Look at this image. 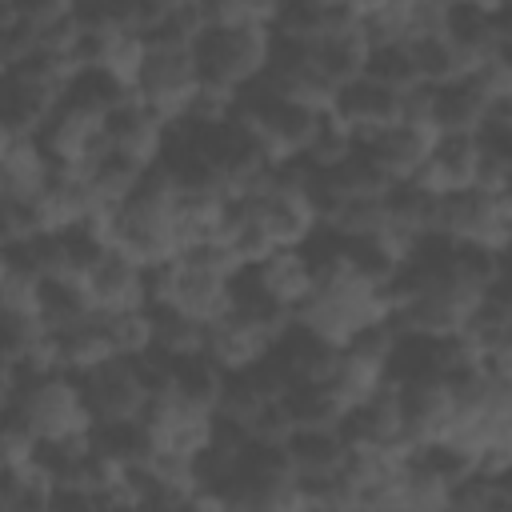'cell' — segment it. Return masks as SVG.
<instances>
[{
	"label": "cell",
	"instance_id": "12",
	"mask_svg": "<svg viewBox=\"0 0 512 512\" xmlns=\"http://www.w3.org/2000/svg\"><path fill=\"white\" fill-rule=\"evenodd\" d=\"M92 312H124V308H144V264L132 256L108 248L84 276H80Z\"/></svg>",
	"mask_w": 512,
	"mask_h": 512
},
{
	"label": "cell",
	"instance_id": "24",
	"mask_svg": "<svg viewBox=\"0 0 512 512\" xmlns=\"http://www.w3.org/2000/svg\"><path fill=\"white\" fill-rule=\"evenodd\" d=\"M128 96H132V84H128L124 76L100 68V64H80V68H72L68 80H64V88H60V100H68V104H76V108H88V112H96V116L112 112V108L124 104Z\"/></svg>",
	"mask_w": 512,
	"mask_h": 512
},
{
	"label": "cell",
	"instance_id": "4",
	"mask_svg": "<svg viewBox=\"0 0 512 512\" xmlns=\"http://www.w3.org/2000/svg\"><path fill=\"white\" fill-rule=\"evenodd\" d=\"M432 232L460 240V244H480V248H508L512 232V196L508 192H488L480 184L440 192L436 196V220Z\"/></svg>",
	"mask_w": 512,
	"mask_h": 512
},
{
	"label": "cell",
	"instance_id": "29",
	"mask_svg": "<svg viewBox=\"0 0 512 512\" xmlns=\"http://www.w3.org/2000/svg\"><path fill=\"white\" fill-rule=\"evenodd\" d=\"M152 324V348L164 356H184L204 348V320L172 308V304H144Z\"/></svg>",
	"mask_w": 512,
	"mask_h": 512
},
{
	"label": "cell",
	"instance_id": "13",
	"mask_svg": "<svg viewBox=\"0 0 512 512\" xmlns=\"http://www.w3.org/2000/svg\"><path fill=\"white\" fill-rule=\"evenodd\" d=\"M168 136V120L156 116L152 108H144L136 96H128L124 104H116L112 112H104V144L140 160V164H156L160 148Z\"/></svg>",
	"mask_w": 512,
	"mask_h": 512
},
{
	"label": "cell",
	"instance_id": "35",
	"mask_svg": "<svg viewBox=\"0 0 512 512\" xmlns=\"http://www.w3.org/2000/svg\"><path fill=\"white\" fill-rule=\"evenodd\" d=\"M344 4H348V8L356 12V16H364V12H372V8H380L384 0H344Z\"/></svg>",
	"mask_w": 512,
	"mask_h": 512
},
{
	"label": "cell",
	"instance_id": "27",
	"mask_svg": "<svg viewBox=\"0 0 512 512\" xmlns=\"http://www.w3.org/2000/svg\"><path fill=\"white\" fill-rule=\"evenodd\" d=\"M276 404L292 428H324V424H336L344 412V404L332 396V388L324 380H292L276 396Z\"/></svg>",
	"mask_w": 512,
	"mask_h": 512
},
{
	"label": "cell",
	"instance_id": "32",
	"mask_svg": "<svg viewBox=\"0 0 512 512\" xmlns=\"http://www.w3.org/2000/svg\"><path fill=\"white\" fill-rule=\"evenodd\" d=\"M40 344H44V328H40L36 316L0 308V364L4 368H12L16 360L32 356Z\"/></svg>",
	"mask_w": 512,
	"mask_h": 512
},
{
	"label": "cell",
	"instance_id": "38",
	"mask_svg": "<svg viewBox=\"0 0 512 512\" xmlns=\"http://www.w3.org/2000/svg\"><path fill=\"white\" fill-rule=\"evenodd\" d=\"M8 140H12V132H8V128H4V120H0V148H4Z\"/></svg>",
	"mask_w": 512,
	"mask_h": 512
},
{
	"label": "cell",
	"instance_id": "37",
	"mask_svg": "<svg viewBox=\"0 0 512 512\" xmlns=\"http://www.w3.org/2000/svg\"><path fill=\"white\" fill-rule=\"evenodd\" d=\"M12 20H16L12 4H8V0H0V28H4V24H12Z\"/></svg>",
	"mask_w": 512,
	"mask_h": 512
},
{
	"label": "cell",
	"instance_id": "2",
	"mask_svg": "<svg viewBox=\"0 0 512 512\" xmlns=\"http://www.w3.org/2000/svg\"><path fill=\"white\" fill-rule=\"evenodd\" d=\"M312 292L304 296V304L292 312V320H300L304 328H312L316 336L332 340L336 348L356 336L364 324L392 316L388 312V296L376 280L360 276L344 256H332L324 264L312 268Z\"/></svg>",
	"mask_w": 512,
	"mask_h": 512
},
{
	"label": "cell",
	"instance_id": "26",
	"mask_svg": "<svg viewBox=\"0 0 512 512\" xmlns=\"http://www.w3.org/2000/svg\"><path fill=\"white\" fill-rule=\"evenodd\" d=\"M284 452H288V460H292L296 472H336L344 464V456H348V444L336 432V424H324V428H288Z\"/></svg>",
	"mask_w": 512,
	"mask_h": 512
},
{
	"label": "cell",
	"instance_id": "22",
	"mask_svg": "<svg viewBox=\"0 0 512 512\" xmlns=\"http://www.w3.org/2000/svg\"><path fill=\"white\" fill-rule=\"evenodd\" d=\"M88 440L96 452H104L108 460H116L120 468L132 464H148L156 456V436L140 416H124V420H100L88 428Z\"/></svg>",
	"mask_w": 512,
	"mask_h": 512
},
{
	"label": "cell",
	"instance_id": "15",
	"mask_svg": "<svg viewBox=\"0 0 512 512\" xmlns=\"http://www.w3.org/2000/svg\"><path fill=\"white\" fill-rule=\"evenodd\" d=\"M272 344V332L236 316V312H220L216 320L204 324V352L224 368V372H240L248 364H256Z\"/></svg>",
	"mask_w": 512,
	"mask_h": 512
},
{
	"label": "cell",
	"instance_id": "39",
	"mask_svg": "<svg viewBox=\"0 0 512 512\" xmlns=\"http://www.w3.org/2000/svg\"><path fill=\"white\" fill-rule=\"evenodd\" d=\"M0 276H4V252H0Z\"/></svg>",
	"mask_w": 512,
	"mask_h": 512
},
{
	"label": "cell",
	"instance_id": "6",
	"mask_svg": "<svg viewBox=\"0 0 512 512\" xmlns=\"http://www.w3.org/2000/svg\"><path fill=\"white\" fill-rule=\"evenodd\" d=\"M200 92V76L188 48H144L132 72V96L164 120L188 112L192 96Z\"/></svg>",
	"mask_w": 512,
	"mask_h": 512
},
{
	"label": "cell",
	"instance_id": "20",
	"mask_svg": "<svg viewBox=\"0 0 512 512\" xmlns=\"http://www.w3.org/2000/svg\"><path fill=\"white\" fill-rule=\"evenodd\" d=\"M88 316H92V304H88V292H84L80 276H72V272L40 276V288H36V320H40L44 332L72 328V324H80Z\"/></svg>",
	"mask_w": 512,
	"mask_h": 512
},
{
	"label": "cell",
	"instance_id": "25",
	"mask_svg": "<svg viewBox=\"0 0 512 512\" xmlns=\"http://www.w3.org/2000/svg\"><path fill=\"white\" fill-rule=\"evenodd\" d=\"M52 92L16 76V72H0V120L12 136H32L40 128V120L52 108Z\"/></svg>",
	"mask_w": 512,
	"mask_h": 512
},
{
	"label": "cell",
	"instance_id": "9",
	"mask_svg": "<svg viewBox=\"0 0 512 512\" xmlns=\"http://www.w3.org/2000/svg\"><path fill=\"white\" fill-rule=\"evenodd\" d=\"M328 112L352 132V136H364V132H376V128H388L400 120V92L396 88H384L376 80H368L364 72L336 84L332 88V100H328Z\"/></svg>",
	"mask_w": 512,
	"mask_h": 512
},
{
	"label": "cell",
	"instance_id": "14",
	"mask_svg": "<svg viewBox=\"0 0 512 512\" xmlns=\"http://www.w3.org/2000/svg\"><path fill=\"white\" fill-rule=\"evenodd\" d=\"M416 184L428 192H456L476 184V140L472 132H440L424 156V164L412 172Z\"/></svg>",
	"mask_w": 512,
	"mask_h": 512
},
{
	"label": "cell",
	"instance_id": "36",
	"mask_svg": "<svg viewBox=\"0 0 512 512\" xmlns=\"http://www.w3.org/2000/svg\"><path fill=\"white\" fill-rule=\"evenodd\" d=\"M8 396H12V376H8V368L0 364V404H4Z\"/></svg>",
	"mask_w": 512,
	"mask_h": 512
},
{
	"label": "cell",
	"instance_id": "23",
	"mask_svg": "<svg viewBox=\"0 0 512 512\" xmlns=\"http://www.w3.org/2000/svg\"><path fill=\"white\" fill-rule=\"evenodd\" d=\"M308 52H312V64L316 72L336 88L352 76L364 72V52H368V40L360 32V24L352 28H340V32H324L316 40H308Z\"/></svg>",
	"mask_w": 512,
	"mask_h": 512
},
{
	"label": "cell",
	"instance_id": "17",
	"mask_svg": "<svg viewBox=\"0 0 512 512\" xmlns=\"http://www.w3.org/2000/svg\"><path fill=\"white\" fill-rule=\"evenodd\" d=\"M224 388V368L200 348V352H184V356H168V392L176 400H184L196 412H216Z\"/></svg>",
	"mask_w": 512,
	"mask_h": 512
},
{
	"label": "cell",
	"instance_id": "33",
	"mask_svg": "<svg viewBox=\"0 0 512 512\" xmlns=\"http://www.w3.org/2000/svg\"><path fill=\"white\" fill-rule=\"evenodd\" d=\"M36 288H40V276L4 264V276H0V308L36 316Z\"/></svg>",
	"mask_w": 512,
	"mask_h": 512
},
{
	"label": "cell",
	"instance_id": "21",
	"mask_svg": "<svg viewBox=\"0 0 512 512\" xmlns=\"http://www.w3.org/2000/svg\"><path fill=\"white\" fill-rule=\"evenodd\" d=\"M144 168H148V164H140V160H132V156L116 152V148H100V152H92L76 172H80V180L88 184L96 208L104 212V208H112V204L144 176Z\"/></svg>",
	"mask_w": 512,
	"mask_h": 512
},
{
	"label": "cell",
	"instance_id": "8",
	"mask_svg": "<svg viewBox=\"0 0 512 512\" xmlns=\"http://www.w3.org/2000/svg\"><path fill=\"white\" fill-rule=\"evenodd\" d=\"M76 384H80V396H84V408H88L92 424L140 416V408H144V400H148L132 356H108V360L84 368V372L76 376Z\"/></svg>",
	"mask_w": 512,
	"mask_h": 512
},
{
	"label": "cell",
	"instance_id": "18",
	"mask_svg": "<svg viewBox=\"0 0 512 512\" xmlns=\"http://www.w3.org/2000/svg\"><path fill=\"white\" fill-rule=\"evenodd\" d=\"M44 344H48V360H52V368L72 372V376H80L84 368H92V364H100V360L112 356L108 336H104V324H100L96 312H92L88 320L72 324V328L44 332Z\"/></svg>",
	"mask_w": 512,
	"mask_h": 512
},
{
	"label": "cell",
	"instance_id": "31",
	"mask_svg": "<svg viewBox=\"0 0 512 512\" xmlns=\"http://www.w3.org/2000/svg\"><path fill=\"white\" fill-rule=\"evenodd\" d=\"M108 336L112 356H136L144 348H152V324H148V308H124V312H96Z\"/></svg>",
	"mask_w": 512,
	"mask_h": 512
},
{
	"label": "cell",
	"instance_id": "34",
	"mask_svg": "<svg viewBox=\"0 0 512 512\" xmlns=\"http://www.w3.org/2000/svg\"><path fill=\"white\" fill-rule=\"evenodd\" d=\"M8 4H12L16 20L28 28H48L68 16V0H8Z\"/></svg>",
	"mask_w": 512,
	"mask_h": 512
},
{
	"label": "cell",
	"instance_id": "28",
	"mask_svg": "<svg viewBox=\"0 0 512 512\" xmlns=\"http://www.w3.org/2000/svg\"><path fill=\"white\" fill-rule=\"evenodd\" d=\"M412 48V64H416V76L424 84H444V80H460L472 72V56L460 52L444 32H428V36H416L408 40Z\"/></svg>",
	"mask_w": 512,
	"mask_h": 512
},
{
	"label": "cell",
	"instance_id": "10",
	"mask_svg": "<svg viewBox=\"0 0 512 512\" xmlns=\"http://www.w3.org/2000/svg\"><path fill=\"white\" fill-rule=\"evenodd\" d=\"M396 392V412H400V436L404 444H424L440 440L452 424V392L444 380H408L392 384Z\"/></svg>",
	"mask_w": 512,
	"mask_h": 512
},
{
	"label": "cell",
	"instance_id": "1",
	"mask_svg": "<svg viewBox=\"0 0 512 512\" xmlns=\"http://www.w3.org/2000/svg\"><path fill=\"white\" fill-rule=\"evenodd\" d=\"M172 200H176L172 180H168L156 164L144 168V176H140L112 208L100 212L108 244H112L116 252L132 256L136 264L172 260L176 248H180L176 220H172Z\"/></svg>",
	"mask_w": 512,
	"mask_h": 512
},
{
	"label": "cell",
	"instance_id": "30",
	"mask_svg": "<svg viewBox=\"0 0 512 512\" xmlns=\"http://www.w3.org/2000/svg\"><path fill=\"white\" fill-rule=\"evenodd\" d=\"M364 76L376 80V84H384V88H396V92L420 84L416 64H412V48H408L404 40L368 44V52H364Z\"/></svg>",
	"mask_w": 512,
	"mask_h": 512
},
{
	"label": "cell",
	"instance_id": "16",
	"mask_svg": "<svg viewBox=\"0 0 512 512\" xmlns=\"http://www.w3.org/2000/svg\"><path fill=\"white\" fill-rule=\"evenodd\" d=\"M496 100H488L472 76L460 80H444V84H428V128L440 132H476L480 120L488 116Z\"/></svg>",
	"mask_w": 512,
	"mask_h": 512
},
{
	"label": "cell",
	"instance_id": "11",
	"mask_svg": "<svg viewBox=\"0 0 512 512\" xmlns=\"http://www.w3.org/2000/svg\"><path fill=\"white\" fill-rule=\"evenodd\" d=\"M352 140L372 156V164H376L388 180H408V176L424 164V156H428L436 132H432L428 124L396 120V124H388V128H376V132H364V136H352Z\"/></svg>",
	"mask_w": 512,
	"mask_h": 512
},
{
	"label": "cell",
	"instance_id": "19",
	"mask_svg": "<svg viewBox=\"0 0 512 512\" xmlns=\"http://www.w3.org/2000/svg\"><path fill=\"white\" fill-rule=\"evenodd\" d=\"M256 276H260V284L288 308V312H296L300 304H304V296L312 292V264H308V256L300 252V248H272L268 256H260L256 264Z\"/></svg>",
	"mask_w": 512,
	"mask_h": 512
},
{
	"label": "cell",
	"instance_id": "5",
	"mask_svg": "<svg viewBox=\"0 0 512 512\" xmlns=\"http://www.w3.org/2000/svg\"><path fill=\"white\" fill-rule=\"evenodd\" d=\"M12 400L24 408L36 440L40 436H68V432H88L92 428V416L84 408V396H80V384L72 372H40V376H28V380H16L12 384Z\"/></svg>",
	"mask_w": 512,
	"mask_h": 512
},
{
	"label": "cell",
	"instance_id": "3",
	"mask_svg": "<svg viewBox=\"0 0 512 512\" xmlns=\"http://www.w3.org/2000/svg\"><path fill=\"white\" fill-rule=\"evenodd\" d=\"M268 36L264 24H204L188 52L200 76V88L236 96L248 80H256L268 64Z\"/></svg>",
	"mask_w": 512,
	"mask_h": 512
},
{
	"label": "cell",
	"instance_id": "7",
	"mask_svg": "<svg viewBox=\"0 0 512 512\" xmlns=\"http://www.w3.org/2000/svg\"><path fill=\"white\" fill-rule=\"evenodd\" d=\"M32 140L40 144L44 160L60 164V168H80L92 152L108 148L104 144V116H96L88 108H76L60 96L52 100V108L40 120V128L32 132Z\"/></svg>",
	"mask_w": 512,
	"mask_h": 512
}]
</instances>
